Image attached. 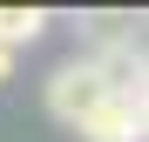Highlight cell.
I'll return each mask as SVG.
<instances>
[{
	"label": "cell",
	"mask_w": 149,
	"mask_h": 142,
	"mask_svg": "<svg viewBox=\"0 0 149 142\" xmlns=\"http://www.w3.org/2000/svg\"><path fill=\"white\" fill-rule=\"evenodd\" d=\"M7 75H14V54H7V47H0V81H7Z\"/></svg>",
	"instance_id": "cell-4"
},
{
	"label": "cell",
	"mask_w": 149,
	"mask_h": 142,
	"mask_svg": "<svg viewBox=\"0 0 149 142\" xmlns=\"http://www.w3.org/2000/svg\"><path fill=\"white\" fill-rule=\"evenodd\" d=\"M109 81H102V68L95 61H68V68H54V75H47V115H54V122H68V129H81L95 108L109 102Z\"/></svg>",
	"instance_id": "cell-1"
},
{
	"label": "cell",
	"mask_w": 149,
	"mask_h": 142,
	"mask_svg": "<svg viewBox=\"0 0 149 142\" xmlns=\"http://www.w3.org/2000/svg\"><path fill=\"white\" fill-rule=\"evenodd\" d=\"M41 27H47V7H0V47H27V41H41Z\"/></svg>",
	"instance_id": "cell-3"
},
{
	"label": "cell",
	"mask_w": 149,
	"mask_h": 142,
	"mask_svg": "<svg viewBox=\"0 0 149 142\" xmlns=\"http://www.w3.org/2000/svg\"><path fill=\"white\" fill-rule=\"evenodd\" d=\"M74 135H88V142H142L149 135V102L142 95H109Z\"/></svg>",
	"instance_id": "cell-2"
}]
</instances>
